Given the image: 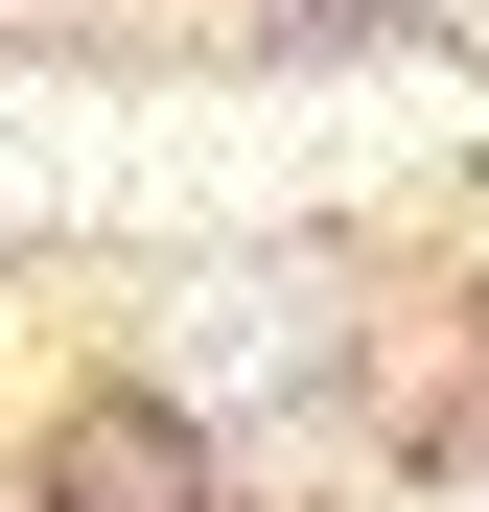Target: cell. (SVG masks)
I'll use <instances>...</instances> for the list:
<instances>
[{
  "mask_svg": "<svg viewBox=\"0 0 489 512\" xmlns=\"http://www.w3.org/2000/svg\"><path fill=\"white\" fill-rule=\"evenodd\" d=\"M280 350H303L280 280H210V303H187V373H280Z\"/></svg>",
  "mask_w": 489,
  "mask_h": 512,
  "instance_id": "6da1fadb",
  "label": "cell"
}]
</instances>
